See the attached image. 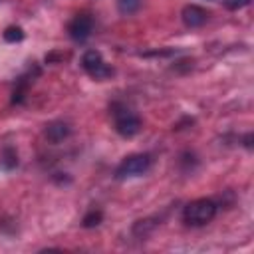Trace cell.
Returning a JSON list of instances; mask_svg holds the SVG:
<instances>
[{
    "instance_id": "1",
    "label": "cell",
    "mask_w": 254,
    "mask_h": 254,
    "mask_svg": "<svg viewBox=\"0 0 254 254\" xmlns=\"http://www.w3.org/2000/svg\"><path fill=\"white\" fill-rule=\"evenodd\" d=\"M109 109H111L115 131L121 137H135L141 131V119L129 105H125L121 101H115V103H111Z\"/></svg>"
},
{
    "instance_id": "2",
    "label": "cell",
    "mask_w": 254,
    "mask_h": 254,
    "mask_svg": "<svg viewBox=\"0 0 254 254\" xmlns=\"http://www.w3.org/2000/svg\"><path fill=\"white\" fill-rule=\"evenodd\" d=\"M218 204L212 198H196L190 200L183 210V220L189 226H204L216 216Z\"/></svg>"
},
{
    "instance_id": "3",
    "label": "cell",
    "mask_w": 254,
    "mask_h": 254,
    "mask_svg": "<svg viewBox=\"0 0 254 254\" xmlns=\"http://www.w3.org/2000/svg\"><path fill=\"white\" fill-rule=\"evenodd\" d=\"M151 167V155L147 153H135V155H129L125 157L117 169H115V179L119 181H125V179H135V177H141L149 171Z\"/></svg>"
},
{
    "instance_id": "4",
    "label": "cell",
    "mask_w": 254,
    "mask_h": 254,
    "mask_svg": "<svg viewBox=\"0 0 254 254\" xmlns=\"http://www.w3.org/2000/svg\"><path fill=\"white\" fill-rule=\"evenodd\" d=\"M81 67L93 79H107L113 75V67L105 64V60L101 58V54L97 50H87L81 56Z\"/></svg>"
},
{
    "instance_id": "5",
    "label": "cell",
    "mask_w": 254,
    "mask_h": 254,
    "mask_svg": "<svg viewBox=\"0 0 254 254\" xmlns=\"http://www.w3.org/2000/svg\"><path fill=\"white\" fill-rule=\"evenodd\" d=\"M93 32V18L85 12L75 14L67 24V34L73 42H85Z\"/></svg>"
},
{
    "instance_id": "6",
    "label": "cell",
    "mask_w": 254,
    "mask_h": 254,
    "mask_svg": "<svg viewBox=\"0 0 254 254\" xmlns=\"http://www.w3.org/2000/svg\"><path fill=\"white\" fill-rule=\"evenodd\" d=\"M181 18H183L187 28H200L202 24H206L208 12L200 6H196V4H187L181 12Z\"/></svg>"
},
{
    "instance_id": "7",
    "label": "cell",
    "mask_w": 254,
    "mask_h": 254,
    "mask_svg": "<svg viewBox=\"0 0 254 254\" xmlns=\"http://www.w3.org/2000/svg\"><path fill=\"white\" fill-rule=\"evenodd\" d=\"M38 73H40V69H36L34 73H32V69H28V73H24V75L18 77L16 87H14V91H12V103H22V101H24L26 91H28L30 83L34 81V77H36Z\"/></svg>"
},
{
    "instance_id": "8",
    "label": "cell",
    "mask_w": 254,
    "mask_h": 254,
    "mask_svg": "<svg viewBox=\"0 0 254 254\" xmlns=\"http://www.w3.org/2000/svg\"><path fill=\"white\" fill-rule=\"evenodd\" d=\"M67 135H69V125L64 121H54V123L46 125V137L52 143H62Z\"/></svg>"
},
{
    "instance_id": "9",
    "label": "cell",
    "mask_w": 254,
    "mask_h": 254,
    "mask_svg": "<svg viewBox=\"0 0 254 254\" xmlns=\"http://www.w3.org/2000/svg\"><path fill=\"white\" fill-rule=\"evenodd\" d=\"M4 40L10 42V44H16V42H22L24 40V32L20 26H8L4 30Z\"/></svg>"
},
{
    "instance_id": "10",
    "label": "cell",
    "mask_w": 254,
    "mask_h": 254,
    "mask_svg": "<svg viewBox=\"0 0 254 254\" xmlns=\"http://www.w3.org/2000/svg\"><path fill=\"white\" fill-rule=\"evenodd\" d=\"M103 220V212L101 210H89L85 216H83V220H81V224L85 226V228H93V226H97L99 222Z\"/></svg>"
},
{
    "instance_id": "11",
    "label": "cell",
    "mask_w": 254,
    "mask_h": 254,
    "mask_svg": "<svg viewBox=\"0 0 254 254\" xmlns=\"http://www.w3.org/2000/svg\"><path fill=\"white\" fill-rule=\"evenodd\" d=\"M248 4H250V0H224V6L228 10H240V8L248 6Z\"/></svg>"
},
{
    "instance_id": "12",
    "label": "cell",
    "mask_w": 254,
    "mask_h": 254,
    "mask_svg": "<svg viewBox=\"0 0 254 254\" xmlns=\"http://www.w3.org/2000/svg\"><path fill=\"white\" fill-rule=\"evenodd\" d=\"M18 163V157H16V153L12 151V149H6L4 151V165L10 169V167H14Z\"/></svg>"
},
{
    "instance_id": "13",
    "label": "cell",
    "mask_w": 254,
    "mask_h": 254,
    "mask_svg": "<svg viewBox=\"0 0 254 254\" xmlns=\"http://www.w3.org/2000/svg\"><path fill=\"white\" fill-rule=\"evenodd\" d=\"M137 6H139V0H119L121 12H133Z\"/></svg>"
},
{
    "instance_id": "14",
    "label": "cell",
    "mask_w": 254,
    "mask_h": 254,
    "mask_svg": "<svg viewBox=\"0 0 254 254\" xmlns=\"http://www.w3.org/2000/svg\"><path fill=\"white\" fill-rule=\"evenodd\" d=\"M244 145H246L248 149H252V133H248V135L244 137Z\"/></svg>"
}]
</instances>
